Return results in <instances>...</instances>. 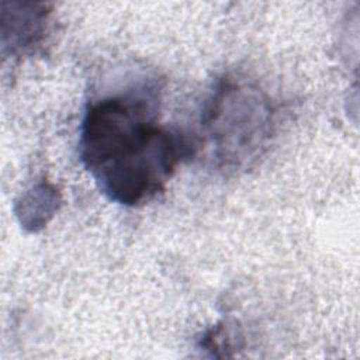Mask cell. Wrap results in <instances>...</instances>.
<instances>
[{"mask_svg":"<svg viewBox=\"0 0 360 360\" xmlns=\"http://www.w3.org/2000/svg\"><path fill=\"white\" fill-rule=\"evenodd\" d=\"M150 96L135 91L91 103L80 127L79 153L103 194L127 207L163 190L176 166L197 145L156 124Z\"/></svg>","mask_w":360,"mask_h":360,"instance_id":"1","label":"cell"},{"mask_svg":"<svg viewBox=\"0 0 360 360\" xmlns=\"http://www.w3.org/2000/svg\"><path fill=\"white\" fill-rule=\"evenodd\" d=\"M271 105L256 87L222 79L207 100L202 132L219 167L236 169L260 155L271 134Z\"/></svg>","mask_w":360,"mask_h":360,"instance_id":"2","label":"cell"},{"mask_svg":"<svg viewBox=\"0 0 360 360\" xmlns=\"http://www.w3.org/2000/svg\"><path fill=\"white\" fill-rule=\"evenodd\" d=\"M10 11L1 6L3 48L11 55H22L37 46L46 31L49 11L45 4L10 3Z\"/></svg>","mask_w":360,"mask_h":360,"instance_id":"3","label":"cell"},{"mask_svg":"<svg viewBox=\"0 0 360 360\" xmlns=\"http://www.w3.org/2000/svg\"><path fill=\"white\" fill-rule=\"evenodd\" d=\"M58 193L49 184L41 183L30 190L21 201H18L17 215L24 228L37 231L38 226H44L53 211L58 208Z\"/></svg>","mask_w":360,"mask_h":360,"instance_id":"4","label":"cell"}]
</instances>
